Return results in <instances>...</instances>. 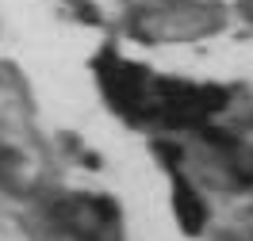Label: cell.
Listing matches in <instances>:
<instances>
[{
    "label": "cell",
    "mask_w": 253,
    "mask_h": 241,
    "mask_svg": "<svg viewBox=\"0 0 253 241\" xmlns=\"http://www.w3.org/2000/svg\"><path fill=\"white\" fill-rule=\"evenodd\" d=\"M104 84H108V96L119 107H134L138 96L146 92V69L126 62H108L104 65Z\"/></svg>",
    "instance_id": "cell-1"
},
{
    "label": "cell",
    "mask_w": 253,
    "mask_h": 241,
    "mask_svg": "<svg viewBox=\"0 0 253 241\" xmlns=\"http://www.w3.org/2000/svg\"><path fill=\"white\" fill-rule=\"evenodd\" d=\"M173 210H176V222L184 226V234H200L207 222V207L200 203V195L192 192L184 180H173Z\"/></svg>",
    "instance_id": "cell-2"
}]
</instances>
